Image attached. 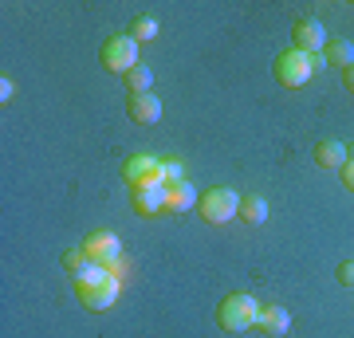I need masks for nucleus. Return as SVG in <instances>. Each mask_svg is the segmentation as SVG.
Returning <instances> with one entry per match:
<instances>
[{
    "label": "nucleus",
    "mask_w": 354,
    "mask_h": 338,
    "mask_svg": "<svg viewBox=\"0 0 354 338\" xmlns=\"http://www.w3.org/2000/svg\"><path fill=\"white\" fill-rule=\"evenodd\" d=\"M130 36L138 39V44L153 39V36H158V20H153V16H138V20H134V28H130Z\"/></svg>",
    "instance_id": "obj_18"
},
{
    "label": "nucleus",
    "mask_w": 354,
    "mask_h": 338,
    "mask_svg": "<svg viewBox=\"0 0 354 338\" xmlns=\"http://www.w3.org/2000/svg\"><path fill=\"white\" fill-rule=\"evenodd\" d=\"M323 59L346 71V67H354V44H351V39H330L327 51H323Z\"/></svg>",
    "instance_id": "obj_13"
},
{
    "label": "nucleus",
    "mask_w": 354,
    "mask_h": 338,
    "mask_svg": "<svg viewBox=\"0 0 354 338\" xmlns=\"http://www.w3.org/2000/svg\"><path fill=\"white\" fill-rule=\"evenodd\" d=\"M241 220H248V225H264L268 220V200L256 197V193H248V197H241Z\"/></svg>",
    "instance_id": "obj_14"
},
{
    "label": "nucleus",
    "mask_w": 354,
    "mask_h": 338,
    "mask_svg": "<svg viewBox=\"0 0 354 338\" xmlns=\"http://www.w3.org/2000/svg\"><path fill=\"white\" fill-rule=\"evenodd\" d=\"M118 291H122V283L111 276L106 283H99V288H75V295L87 311H111L114 299H118Z\"/></svg>",
    "instance_id": "obj_7"
},
{
    "label": "nucleus",
    "mask_w": 354,
    "mask_h": 338,
    "mask_svg": "<svg viewBox=\"0 0 354 338\" xmlns=\"http://www.w3.org/2000/svg\"><path fill=\"white\" fill-rule=\"evenodd\" d=\"M127 114L134 118V122H142V126H153L158 118H162V99L158 95H130L127 99Z\"/></svg>",
    "instance_id": "obj_9"
},
{
    "label": "nucleus",
    "mask_w": 354,
    "mask_h": 338,
    "mask_svg": "<svg viewBox=\"0 0 354 338\" xmlns=\"http://www.w3.org/2000/svg\"><path fill=\"white\" fill-rule=\"evenodd\" d=\"M106 272H111V276L118 279V283H122V279H127V272H130V263H127V260H114L111 267H106Z\"/></svg>",
    "instance_id": "obj_21"
},
{
    "label": "nucleus",
    "mask_w": 354,
    "mask_h": 338,
    "mask_svg": "<svg viewBox=\"0 0 354 338\" xmlns=\"http://www.w3.org/2000/svg\"><path fill=\"white\" fill-rule=\"evenodd\" d=\"M256 323H260V303H256L252 295H244V291H236V295L221 299V307H216V326H221V330H228V335L252 330Z\"/></svg>",
    "instance_id": "obj_1"
},
{
    "label": "nucleus",
    "mask_w": 354,
    "mask_h": 338,
    "mask_svg": "<svg viewBox=\"0 0 354 338\" xmlns=\"http://www.w3.org/2000/svg\"><path fill=\"white\" fill-rule=\"evenodd\" d=\"M291 44H295V51H304V55H323L330 39H327V28L319 24V20H299Z\"/></svg>",
    "instance_id": "obj_6"
},
{
    "label": "nucleus",
    "mask_w": 354,
    "mask_h": 338,
    "mask_svg": "<svg viewBox=\"0 0 354 338\" xmlns=\"http://www.w3.org/2000/svg\"><path fill=\"white\" fill-rule=\"evenodd\" d=\"M315 162L323 165V169H342V165H346V146L335 142V138H323L315 146Z\"/></svg>",
    "instance_id": "obj_12"
},
{
    "label": "nucleus",
    "mask_w": 354,
    "mask_h": 338,
    "mask_svg": "<svg viewBox=\"0 0 354 338\" xmlns=\"http://www.w3.org/2000/svg\"><path fill=\"white\" fill-rule=\"evenodd\" d=\"M342 185H346V189L354 193V162H346V165H342Z\"/></svg>",
    "instance_id": "obj_23"
},
{
    "label": "nucleus",
    "mask_w": 354,
    "mask_h": 338,
    "mask_svg": "<svg viewBox=\"0 0 354 338\" xmlns=\"http://www.w3.org/2000/svg\"><path fill=\"white\" fill-rule=\"evenodd\" d=\"M165 209H169V213H189V209H197V189H193L189 181L165 185Z\"/></svg>",
    "instance_id": "obj_10"
},
{
    "label": "nucleus",
    "mask_w": 354,
    "mask_h": 338,
    "mask_svg": "<svg viewBox=\"0 0 354 338\" xmlns=\"http://www.w3.org/2000/svg\"><path fill=\"white\" fill-rule=\"evenodd\" d=\"M197 213L209 220V225H228L232 216L241 213V197L232 193V189H205L201 197H197Z\"/></svg>",
    "instance_id": "obj_3"
},
{
    "label": "nucleus",
    "mask_w": 354,
    "mask_h": 338,
    "mask_svg": "<svg viewBox=\"0 0 354 338\" xmlns=\"http://www.w3.org/2000/svg\"><path fill=\"white\" fill-rule=\"evenodd\" d=\"M339 283H342V288H354V260H342L339 263Z\"/></svg>",
    "instance_id": "obj_20"
},
{
    "label": "nucleus",
    "mask_w": 354,
    "mask_h": 338,
    "mask_svg": "<svg viewBox=\"0 0 354 338\" xmlns=\"http://www.w3.org/2000/svg\"><path fill=\"white\" fill-rule=\"evenodd\" d=\"M153 87V71L146 67V63H138L134 71H127V91L130 95H150Z\"/></svg>",
    "instance_id": "obj_15"
},
{
    "label": "nucleus",
    "mask_w": 354,
    "mask_h": 338,
    "mask_svg": "<svg viewBox=\"0 0 354 338\" xmlns=\"http://www.w3.org/2000/svg\"><path fill=\"white\" fill-rule=\"evenodd\" d=\"M102 67L106 71H118V75H127V71H134L138 67V39L130 36H111L106 44H102Z\"/></svg>",
    "instance_id": "obj_4"
},
{
    "label": "nucleus",
    "mask_w": 354,
    "mask_h": 338,
    "mask_svg": "<svg viewBox=\"0 0 354 338\" xmlns=\"http://www.w3.org/2000/svg\"><path fill=\"white\" fill-rule=\"evenodd\" d=\"M319 63H323V55H304V51L288 48L276 59V79L283 83V87L299 91V87H307V79H311V71H315Z\"/></svg>",
    "instance_id": "obj_2"
},
{
    "label": "nucleus",
    "mask_w": 354,
    "mask_h": 338,
    "mask_svg": "<svg viewBox=\"0 0 354 338\" xmlns=\"http://www.w3.org/2000/svg\"><path fill=\"white\" fill-rule=\"evenodd\" d=\"M64 267H67V276L75 279L79 272H87L91 267V256L83 248H71V252H64Z\"/></svg>",
    "instance_id": "obj_17"
},
{
    "label": "nucleus",
    "mask_w": 354,
    "mask_h": 338,
    "mask_svg": "<svg viewBox=\"0 0 354 338\" xmlns=\"http://www.w3.org/2000/svg\"><path fill=\"white\" fill-rule=\"evenodd\" d=\"M342 79H346V91L354 95V67H346V75H342Z\"/></svg>",
    "instance_id": "obj_24"
},
{
    "label": "nucleus",
    "mask_w": 354,
    "mask_h": 338,
    "mask_svg": "<svg viewBox=\"0 0 354 338\" xmlns=\"http://www.w3.org/2000/svg\"><path fill=\"white\" fill-rule=\"evenodd\" d=\"M260 330L264 335H272V338H279V335H288L291 330V314L283 311V307H276V303H268V307H260Z\"/></svg>",
    "instance_id": "obj_11"
},
{
    "label": "nucleus",
    "mask_w": 354,
    "mask_h": 338,
    "mask_svg": "<svg viewBox=\"0 0 354 338\" xmlns=\"http://www.w3.org/2000/svg\"><path fill=\"white\" fill-rule=\"evenodd\" d=\"M83 252L91 256V263L111 267L114 260H122V240L114 236V232H91V236L83 240Z\"/></svg>",
    "instance_id": "obj_5"
},
{
    "label": "nucleus",
    "mask_w": 354,
    "mask_h": 338,
    "mask_svg": "<svg viewBox=\"0 0 354 338\" xmlns=\"http://www.w3.org/2000/svg\"><path fill=\"white\" fill-rule=\"evenodd\" d=\"M130 197H134V213L142 216L165 213V185H130Z\"/></svg>",
    "instance_id": "obj_8"
},
{
    "label": "nucleus",
    "mask_w": 354,
    "mask_h": 338,
    "mask_svg": "<svg viewBox=\"0 0 354 338\" xmlns=\"http://www.w3.org/2000/svg\"><path fill=\"white\" fill-rule=\"evenodd\" d=\"M12 95H16V83H12V79H8V75H4V79H0V99L8 102V99H12Z\"/></svg>",
    "instance_id": "obj_22"
},
{
    "label": "nucleus",
    "mask_w": 354,
    "mask_h": 338,
    "mask_svg": "<svg viewBox=\"0 0 354 338\" xmlns=\"http://www.w3.org/2000/svg\"><path fill=\"white\" fill-rule=\"evenodd\" d=\"M106 279H111V272H106L102 263H91L87 272L75 276V288H99V283H106Z\"/></svg>",
    "instance_id": "obj_16"
},
{
    "label": "nucleus",
    "mask_w": 354,
    "mask_h": 338,
    "mask_svg": "<svg viewBox=\"0 0 354 338\" xmlns=\"http://www.w3.org/2000/svg\"><path fill=\"white\" fill-rule=\"evenodd\" d=\"M162 173L169 185H177V181H185V165L177 162V158H162Z\"/></svg>",
    "instance_id": "obj_19"
}]
</instances>
